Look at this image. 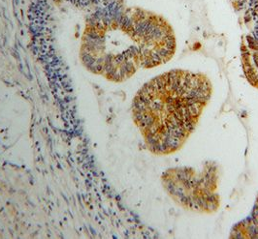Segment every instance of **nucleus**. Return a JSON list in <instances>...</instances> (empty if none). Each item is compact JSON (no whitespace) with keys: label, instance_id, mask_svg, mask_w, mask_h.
Instances as JSON below:
<instances>
[{"label":"nucleus","instance_id":"nucleus-2","mask_svg":"<svg viewBox=\"0 0 258 239\" xmlns=\"http://www.w3.org/2000/svg\"><path fill=\"white\" fill-rule=\"evenodd\" d=\"M210 79L201 73L172 70L147 82L132 101V118L153 154L180 150L212 97Z\"/></svg>","mask_w":258,"mask_h":239},{"label":"nucleus","instance_id":"nucleus-1","mask_svg":"<svg viewBox=\"0 0 258 239\" xmlns=\"http://www.w3.org/2000/svg\"><path fill=\"white\" fill-rule=\"evenodd\" d=\"M176 50L175 32L166 19L140 7L118 6L88 23L81 58L92 73L123 82L139 70L170 61Z\"/></svg>","mask_w":258,"mask_h":239}]
</instances>
